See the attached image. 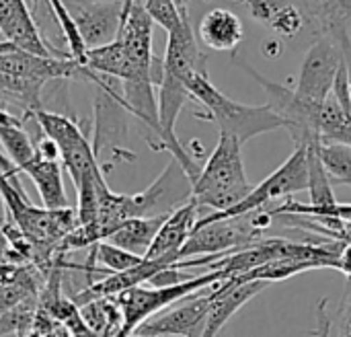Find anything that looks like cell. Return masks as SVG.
Instances as JSON below:
<instances>
[{
  "mask_svg": "<svg viewBox=\"0 0 351 337\" xmlns=\"http://www.w3.org/2000/svg\"><path fill=\"white\" fill-rule=\"evenodd\" d=\"M267 288L265 282H245L239 284L234 278L222 280L212 286V305L206 319V329L202 337H216L222 327L230 321V317L243 309L251 299Z\"/></svg>",
  "mask_w": 351,
  "mask_h": 337,
  "instance_id": "obj_12",
  "label": "cell"
},
{
  "mask_svg": "<svg viewBox=\"0 0 351 337\" xmlns=\"http://www.w3.org/2000/svg\"><path fill=\"white\" fill-rule=\"evenodd\" d=\"M197 212H199V208L193 200H189L183 206H179L177 210H173L160 224L144 259H148V262L167 259L171 266H175L179 262V251L187 243V239L193 233V226L199 218Z\"/></svg>",
  "mask_w": 351,
  "mask_h": 337,
  "instance_id": "obj_11",
  "label": "cell"
},
{
  "mask_svg": "<svg viewBox=\"0 0 351 337\" xmlns=\"http://www.w3.org/2000/svg\"><path fill=\"white\" fill-rule=\"evenodd\" d=\"M0 126H23V121H21V117L0 109Z\"/></svg>",
  "mask_w": 351,
  "mask_h": 337,
  "instance_id": "obj_26",
  "label": "cell"
},
{
  "mask_svg": "<svg viewBox=\"0 0 351 337\" xmlns=\"http://www.w3.org/2000/svg\"><path fill=\"white\" fill-rule=\"evenodd\" d=\"M351 0H313L311 2V33L315 37L329 33L333 27H350Z\"/></svg>",
  "mask_w": 351,
  "mask_h": 337,
  "instance_id": "obj_17",
  "label": "cell"
},
{
  "mask_svg": "<svg viewBox=\"0 0 351 337\" xmlns=\"http://www.w3.org/2000/svg\"><path fill=\"white\" fill-rule=\"evenodd\" d=\"M21 173H25L33 185L37 187V194L41 198L43 208L47 210H60V208H68V198L64 191V181H62V165L53 163V161H45L39 152L25 163L21 169Z\"/></svg>",
  "mask_w": 351,
  "mask_h": 337,
  "instance_id": "obj_14",
  "label": "cell"
},
{
  "mask_svg": "<svg viewBox=\"0 0 351 337\" xmlns=\"http://www.w3.org/2000/svg\"><path fill=\"white\" fill-rule=\"evenodd\" d=\"M175 2H177V6H179L181 10H187V2H189V0H175Z\"/></svg>",
  "mask_w": 351,
  "mask_h": 337,
  "instance_id": "obj_28",
  "label": "cell"
},
{
  "mask_svg": "<svg viewBox=\"0 0 351 337\" xmlns=\"http://www.w3.org/2000/svg\"><path fill=\"white\" fill-rule=\"evenodd\" d=\"M86 49L111 43L117 37L121 16H123V0H76L74 4H66Z\"/></svg>",
  "mask_w": 351,
  "mask_h": 337,
  "instance_id": "obj_8",
  "label": "cell"
},
{
  "mask_svg": "<svg viewBox=\"0 0 351 337\" xmlns=\"http://www.w3.org/2000/svg\"><path fill=\"white\" fill-rule=\"evenodd\" d=\"M0 33L4 41L43 58H68L58 54L41 35L25 0H0Z\"/></svg>",
  "mask_w": 351,
  "mask_h": 337,
  "instance_id": "obj_10",
  "label": "cell"
},
{
  "mask_svg": "<svg viewBox=\"0 0 351 337\" xmlns=\"http://www.w3.org/2000/svg\"><path fill=\"white\" fill-rule=\"evenodd\" d=\"M142 4L152 23L160 25L167 33L175 31L187 14V10H181L175 0H142Z\"/></svg>",
  "mask_w": 351,
  "mask_h": 337,
  "instance_id": "obj_22",
  "label": "cell"
},
{
  "mask_svg": "<svg viewBox=\"0 0 351 337\" xmlns=\"http://www.w3.org/2000/svg\"><path fill=\"white\" fill-rule=\"evenodd\" d=\"M179 307L154 315L144 321L136 332V337H202L206 329L208 311L212 305V286L202 294H191L179 301Z\"/></svg>",
  "mask_w": 351,
  "mask_h": 337,
  "instance_id": "obj_7",
  "label": "cell"
},
{
  "mask_svg": "<svg viewBox=\"0 0 351 337\" xmlns=\"http://www.w3.org/2000/svg\"><path fill=\"white\" fill-rule=\"evenodd\" d=\"M16 45H12V43H8V41H4V39H0V56L2 54H6V51H10V49H14Z\"/></svg>",
  "mask_w": 351,
  "mask_h": 337,
  "instance_id": "obj_27",
  "label": "cell"
},
{
  "mask_svg": "<svg viewBox=\"0 0 351 337\" xmlns=\"http://www.w3.org/2000/svg\"><path fill=\"white\" fill-rule=\"evenodd\" d=\"M191 200V181L183 167L173 159L167 169L140 194L123 196L125 220L169 216L173 210Z\"/></svg>",
  "mask_w": 351,
  "mask_h": 337,
  "instance_id": "obj_5",
  "label": "cell"
},
{
  "mask_svg": "<svg viewBox=\"0 0 351 337\" xmlns=\"http://www.w3.org/2000/svg\"><path fill=\"white\" fill-rule=\"evenodd\" d=\"M308 185V173H306V148L296 146L292 156L284 161L267 179H263L259 185H253L251 194L241 200L237 206L224 210V212H212L202 218H197L195 224H206V222H216V220H230L245 216L253 210L265 208L274 200L290 198L298 191H304Z\"/></svg>",
  "mask_w": 351,
  "mask_h": 337,
  "instance_id": "obj_4",
  "label": "cell"
},
{
  "mask_svg": "<svg viewBox=\"0 0 351 337\" xmlns=\"http://www.w3.org/2000/svg\"><path fill=\"white\" fill-rule=\"evenodd\" d=\"M199 41L216 51H234L245 39V27L239 14L226 8L206 12L197 27Z\"/></svg>",
  "mask_w": 351,
  "mask_h": 337,
  "instance_id": "obj_13",
  "label": "cell"
},
{
  "mask_svg": "<svg viewBox=\"0 0 351 337\" xmlns=\"http://www.w3.org/2000/svg\"><path fill=\"white\" fill-rule=\"evenodd\" d=\"M95 262H99L103 268H107L111 274H119V272H125L134 266H138L142 262V257L130 253V251H123L115 245H111L109 241H99L97 245H93V253Z\"/></svg>",
  "mask_w": 351,
  "mask_h": 337,
  "instance_id": "obj_21",
  "label": "cell"
},
{
  "mask_svg": "<svg viewBox=\"0 0 351 337\" xmlns=\"http://www.w3.org/2000/svg\"><path fill=\"white\" fill-rule=\"evenodd\" d=\"M329 33H331V35L337 39V43H339V47H341V54H343V66H346V74H348V84H350V95H351V35H350V31H348L346 27H333Z\"/></svg>",
  "mask_w": 351,
  "mask_h": 337,
  "instance_id": "obj_23",
  "label": "cell"
},
{
  "mask_svg": "<svg viewBox=\"0 0 351 337\" xmlns=\"http://www.w3.org/2000/svg\"><path fill=\"white\" fill-rule=\"evenodd\" d=\"M2 181H4V173L0 171V183H2Z\"/></svg>",
  "mask_w": 351,
  "mask_h": 337,
  "instance_id": "obj_29",
  "label": "cell"
},
{
  "mask_svg": "<svg viewBox=\"0 0 351 337\" xmlns=\"http://www.w3.org/2000/svg\"><path fill=\"white\" fill-rule=\"evenodd\" d=\"M47 4L51 8V14L56 19V25L60 27V31L64 35V41L68 45V56L72 60H76L78 64L84 66L86 45L82 41V35H80V31H78V27H76V23H74V19H72L70 10L66 6V2L64 0H47Z\"/></svg>",
  "mask_w": 351,
  "mask_h": 337,
  "instance_id": "obj_19",
  "label": "cell"
},
{
  "mask_svg": "<svg viewBox=\"0 0 351 337\" xmlns=\"http://www.w3.org/2000/svg\"><path fill=\"white\" fill-rule=\"evenodd\" d=\"M329 336H331V319L327 315V299H323L319 303V329H317V337Z\"/></svg>",
  "mask_w": 351,
  "mask_h": 337,
  "instance_id": "obj_24",
  "label": "cell"
},
{
  "mask_svg": "<svg viewBox=\"0 0 351 337\" xmlns=\"http://www.w3.org/2000/svg\"><path fill=\"white\" fill-rule=\"evenodd\" d=\"M167 216H156V218H132L128 222H123L115 233H111L105 241H109L111 245L130 251L138 257L144 259V255L148 253L160 224L165 222Z\"/></svg>",
  "mask_w": 351,
  "mask_h": 337,
  "instance_id": "obj_15",
  "label": "cell"
},
{
  "mask_svg": "<svg viewBox=\"0 0 351 337\" xmlns=\"http://www.w3.org/2000/svg\"><path fill=\"white\" fill-rule=\"evenodd\" d=\"M241 2L249 14L271 33L294 39L304 29H311L308 0H234Z\"/></svg>",
  "mask_w": 351,
  "mask_h": 337,
  "instance_id": "obj_9",
  "label": "cell"
},
{
  "mask_svg": "<svg viewBox=\"0 0 351 337\" xmlns=\"http://www.w3.org/2000/svg\"><path fill=\"white\" fill-rule=\"evenodd\" d=\"M335 270H339L341 274L348 276V280H351V243H346L339 251V257H337V264H335Z\"/></svg>",
  "mask_w": 351,
  "mask_h": 337,
  "instance_id": "obj_25",
  "label": "cell"
},
{
  "mask_svg": "<svg viewBox=\"0 0 351 337\" xmlns=\"http://www.w3.org/2000/svg\"><path fill=\"white\" fill-rule=\"evenodd\" d=\"M339 337H351V329L348 332V334H343V336H339Z\"/></svg>",
  "mask_w": 351,
  "mask_h": 337,
  "instance_id": "obj_30",
  "label": "cell"
},
{
  "mask_svg": "<svg viewBox=\"0 0 351 337\" xmlns=\"http://www.w3.org/2000/svg\"><path fill=\"white\" fill-rule=\"evenodd\" d=\"M187 91L189 97L197 101L204 109L195 111V117L214 121L220 134L230 136L241 144L259 134L284 128V121L267 105H245L220 93L208 78V72L191 74L187 80Z\"/></svg>",
  "mask_w": 351,
  "mask_h": 337,
  "instance_id": "obj_1",
  "label": "cell"
},
{
  "mask_svg": "<svg viewBox=\"0 0 351 337\" xmlns=\"http://www.w3.org/2000/svg\"><path fill=\"white\" fill-rule=\"evenodd\" d=\"M341 64H343V54H341L337 39L331 33H323L315 37L300 66L294 93L300 99H306L313 103L327 101L331 97Z\"/></svg>",
  "mask_w": 351,
  "mask_h": 337,
  "instance_id": "obj_6",
  "label": "cell"
},
{
  "mask_svg": "<svg viewBox=\"0 0 351 337\" xmlns=\"http://www.w3.org/2000/svg\"><path fill=\"white\" fill-rule=\"evenodd\" d=\"M241 148L239 140L220 134L216 148L191 183V200L197 208L224 212L251 194L253 185L247 179Z\"/></svg>",
  "mask_w": 351,
  "mask_h": 337,
  "instance_id": "obj_2",
  "label": "cell"
},
{
  "mask_svg": "<svg viewBox=\"0 0 351 337\" xmlns=\"http://www.w3.org/2000/svg\"><path fill=\"white\" fill-rule=\"evenodd\" d=\"M311 270H321V266L317 262H308V259H276V262H269V264L255 268L247 274L234 276V280L239 284H245V282L271 284V282H282V280L294 278V276H298L302 272H311Z\"/></svg>",
  "mask_w": 351,
  "mask_h": 337,
  "instance_id": "obj_16",
  "label": "cell"
},
{
  "mask_svg": "<svg viewBox=\"0 0 351 337\" xmlns=\"http://www.w3.org/2000/svg\"><path fill=\"white\" fill-rule=\"evenodd\" d=\"M222 280H228V276L222 270H214V272L193 276V278L173 284V286H154V288L136 286V288H130V290L117 294L115 305L121 315V327H119L117 337L134 336V332L144 321L152 319L154 315H158L160 311H167L175 303H179L199 290H206Z\"/></svg>",
  "mask_w": 351,
  "mask_h": 337,
  "instance_id": "obj_3",
  "label": "cell"
},
{
  "mask_svg": "<svg viewBox=\"0 0 351 337\" xmlns=\"http://www.w3.org/2000/svg\"><path fill=\"white\" fill-rule=\"evenodd\" d=\"M0 144L16 169H21L37 154L35 142L23 126H0Z\"/></svg>",
  "mask_w": 351,
  "mask_h": 337,
  "instance_id": "obj_20",
  "label": "cell"
},
{
  "mask_svg": "<svg viewBox=\"0 0 351 337\" xmlns=\"http://www.w3.org/2000/svg\"><path fill=\"white\" fill-rule=\"evenodd\" d=\"M317 152L331 185H350L351 187V146L319 142Z\"/></svg>",
  "mask_w": 351,
  "mask_h": 337,
  "instance_id": "obj_18",
  "label": "cell"
}]
</instances>
